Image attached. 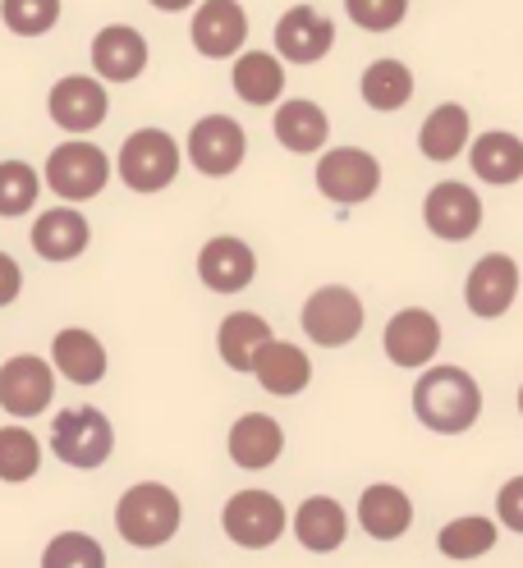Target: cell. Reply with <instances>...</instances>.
<instances>
[{
  "label": "cell",
  "instance_id": "obj_5",
  "mask_svg": "<svg viewBox=\"0 0 523 568\" xmlns=\"http://www.w3.org/2000/svg\"><path fill=\"white\" fill-rule=\"evenodd\" d=\"M115 174L133 193H161L174 184V174H180V142L165 129H138L124 138Z\"/></svg>",
  "mask_w": 523,
  "mask_h": 568
},
{
  "label": "cell",
  "instance_id": "obj_20",
  "mask_svg": "<svg viewBox=\"0 0 523 568\" xmlns=\"http://www.w3.org/2000/svg\"><path fill=\"white\" fill-rule=\"evenodd\" d=\"M225 449H230V458H234V468L262 473V468H271L275 458L285 454V432H281V422H275L271 413H243V417L230 426Z\"/></svg>",
  "mask_w": 523,
  "mask_h": 568
},
{
  "label": "cell",
  "instance_id": "obj_40",
  "mask_svg": "<svg viewBox=\"0 0 523 568\" xmlns=\"http://www.w3.org/2000/svg\"><path fill=\"white\" fill-rule=\"evenodd\" d=\"M519 413H523V385H519Z\"/></svg>",
  "mask_w": 523,
  "mask_h": 568
},
{
  "label": "cell",
  "instance_id": "obj_30",
  "mask_svg": "<svg viewBox=\"0 0 523 568\" xmlns=\"http://www.w3.org/2000/svg\"><path fill=\"white\" fill-rule=\"evenodd\" d=\"M363 101L372 105V111L391 115V111H404L409 97H413V74L404 60H372L363 69V83H359Z\"/></svg>",
  "mask_w": 523,
  "mask_h": 568
},
{
  "label": "cell",
  "instance_id": "obj_39",
  "mask_svg": "<svg viewBox=\"0 0 523 568\" xmlns=\"http://www.w3.org/2000/svg\"><path fill=\"white\" fill-rule=\"evenodd\" d=\"M152 6H157L161 14H180V10H189V6H198V0H152Z\"/></svg>",
  "mask_w": 523,
  "mask_h": 568
},
{
  "label": "cell",
  "instance_id": "obj_1",
  "mask_svg": "<svg viewBox=\"0 0 523 568\" xmlns=\"http://www.w3.org/2000/svg\"><path fill=\"white\" fill-rule=\"evenodd\" d=\"M413 413L436 436H464L482 417V389L464 367H428L413 385Z\"/></svg>",
  "mask_w": 523,
  "mask_h": 568
},
{
  "label": "cell",
  "instance_id": "obj_23",
  "mask_svg": "<svg viewBox=\"0 0 523 568\" xmlns=\"http://www.w3.org/2000/svg\"><path fill=\"white\" fill-rule=\"evenodd\" d=\"M51 363L64 381H74V385H97L101 376H107V344H101L92 331L83 326H64L56 331L51 339Z\"/></svg>",
  "mask_w": 523,
  "mask_h": 568
},
{
  "label": "cell",
  "instance_id": "obj_7",
  "mask_svg": "<svg viewBox=\"0 0 523 568\" xmlns=\"http://www.w3.org/2000/svg\"><path fill=\"white\" fill-rule=\"evenodd\" d=\"M299 322H303L312 344L344 348V344H354L359 331H363V298L354 290H344V284H322L318 294H308Z\"/></svg>",
  "mask_w": 523,
  "mask_h": 568
},
{
  "label": "cell",
  "instance_id": "obj_33",
  "mask_svg": "<svg viewBox=\"0 0 523 568\" xmlns=\"http://www.w3.org/2000/svg\"><path fill=\"white\" fill-rule=\"evenodd\" d=\"M42 174L32 170L28 161H0V216H28L38 206V193H42Z\"/></svg>",
  "mask_w": 523,
  "mask_h": 568
},
{
  "label": "cell",
  "instance_id": "obj_18",
  "mask_svg": "<svg viewBox=\"0 0 523 568\" xmlns=\"http://www.w3.org/2000/svg\"><path fill=\"white\" fill-rule=\"evenodd\" d=\"M88 243H92V225L74 202H60L32 221V253L47 262H74L88 253Z\"/></svg>",
  "mask_w": 523,
  "mask_h": 568
},
{
  "label": "cell",
  "instance_id": "obj_38",
  "mask_svg": "<svg viewBox=\"0 0 523 568\" xmlns=\"http://www.w3.org/2000/svg\"><path fill=\"white\" fill-rule=\"evenodd\" d=\"M23 294V271L10 253H0V307H10Z\"/></svg>",
  "mask_w": 523,
  "mask_h": 568
},
{
  "label": "cell",
  "instance_id": "obj_24",
  "mask_svg": "<svg viewBox=\"0 0 523 568\" xmlns=\"http://www.w3.org/2000/svg\"><path fill=\"white\" fill-rule=\"evenodd\" d=\"M359 523H363V531L372 541H400L413 527V500L400 486L376 481L359 495Z\"/></svg>",
  "mask_w": 523,
  "mask_h": 568
},
{
  "label": "cell",
  "instance_id": "obj_2",
  "mask_svg": "<svg viewBox=\"0 0 523 568\" xmlns=\"http://www.w3.org/2000/svg\"><path fill=\"white\" fill-rule=\"evenodd\" d=\"M180 523H184L180 495H174L170 486H161V481L129 486L120 495V505H115V531H120V541L133 546V550L165 546L174 531H180Z\"/></svg>",
  "mask_w": 523,
  "mask_h": 568
},
{
  "label": "cell",
  "instance_id": "obj_31",
  "mask_svg": "<svg viewBox=\"0 0 523 568\" xmlns=\"http://www.w3.org/2000/svg\"><path fill=\"white\" fill-rule=\"evenodd\" d=\"M436 550L445 559H482L486 550H496V523L492 518H482V514H469V518H455V523H445L441 527V537H436Z\"/></svg>",
  "mask_w": 523,
  "mask_h": 568
},
{
  "label": "cell",
  "instance_id": "obj_19",
  "mask_svg": "<svg viewBox=\"0 0 523 568\" xmlns=\"http://www.w3.org/2000/svg\"><path fill=\"white\" fill-rule=\"evenodd\" d=\"M148 38L129 23H107L92 38V69L107 83H133L148 69Z\"/></svg>",
  "mask_w": 523,
  "mask_h": 568
},
{
  "label": "cell",
  "instance_id": "obj_6",
  "mask_svg": "<svg viewBox=\"0 0 523 568\" xmlns=\"http://www.w3.org/2000/svg\"><path fill=\"white\" fill-rule=\"evenodd\" d=\"M285 505L275 500L271 490H234L225 509H221V527H225V537L239 546V550H266L285 537Z\"/></svg>",
  "mask_w": 523,
  "mask_h": 568
},
{
  "label": "cell",
  "instance_id": "obj_35",
  "mask_svg": "<svg viewBox=\"0 0 523 568\" xmlns=\"http://www.w3.org/2000/svg\"><path fill=\"white\" fill-rule=\"evenodd\" d=\"M101 564H107V550L88 531H60L42 550V568H101Z\"/></svg>",
  "mask_w": 523,
  "mask_h": 568
},
{
  "label": "cell",
  "instance_id": "obj_25",
  "mask_svg": "<svg viewBox=\"0 0 523 568\" xmlns=\"http://www.w3.org/2000/svg\"><path fill=\"white\" fill-rule=\"evenodd\" d=\"M234 97L243 105H275L285 92V60L271 51H239L234 69H230Z\"/></svg>",
  "mask_w": 523,
  "mask_h": 568
},
{
  "label": "cell",
  "instance_id": "obj_9",
  "mask_svg": "<svg viewBox=\"0 0 523 568\" xmlns=\"http://www.w3.org/2000/svg\"><path fill=\"white\" fill-rule=\"evenodd\" d=\"M56 399V363L38 358V353H14V358L0 367V408L10 417L28 422L47 413Z\"/></svg>",
  "mask_w": 523,
  "mask_h": 568
},
{
  "label": "cell",
  "instance_id": "obj_14",
  "mask_svg": "<svg viewBox=\"0 0 523 568\" xmlns=\"http://www.w3.org/2000/svg\"><path fill=\"white\" fill-rule=\"evenodd\" d=\"M514 298H519V266L505 253H486L464 280V303L473 316H482V322L505 316L514 307Z\"/></svg>",
  "mask_w": 523,
  "mask_h": 568
},
{
  "label": "cell",
  "instance_id": "obj_29",
  "mask_svg": "<svg viewBox=\"0 0 523 568\" xmlns=\"http://www.w3.org/2000/svg\"><path fill=\"white\" fill-rule=\"evenodd\" d=\"M266 339H271V326L258 312H230L217 331V348H221L225 367H234V372H253V358Z\"/></svg>",
  "mask_w": 523,
  "mask_h": 568
},
{
  "label": "cell",
  "instance_id": "obj_15",
  "mask_svg": "<svg viewBox=\"0 0 523 568\" xmlns=\"http://www.w3.org/2000/svg\"><path fill=\"white\" fill-rule=\"evenodd\" d=\"M253 275H258V257H253V247L243 243V239L217 234V239L202 243V253H198V280L212 294H239V290H249Z\"/></svg>",
  "mask_w": 523,
  "mask_h": 568
},
{
  "label": "cell",
  "instance_id": "obj_36",
  "mask_svg": "<svg viewBox=\"0 0 523 568\" xmlns=\"http://www.w3.org/2000/svg\"><path fill=\"white\" fill-rule=\"evenodd\" d=\"M344 10L363 32H391L404 23L409 0H344Z\"/></svg>",
  "mask_w": 523,
  "mask_h": 568
},
{
  "label": "cell",
  "instance_id": "obj_27",
  "mask_svg": "<svg viewBox=\"0 0 523 568\" xmlns=\"http://www.w3.org/2000/svg\"><path fill=\"white\" fill-rule=\"evenodd\" d=\"M469 161H473V174L486 184H501V189L519 184L523 180V138H514L505 129H492L469 148Z\"/></svg>",
  "mask_w": 523,
  "mask_h": 568
},
{
  "label": "cell",
  "instance_id": "obj_4",
  "mask_svg": "<svg viewBox=\"0 0 523 568\" xmlns=\"http://www.w3.org/2000/svg\"><path fill=\"white\" fill-rule=\"evenodd\" d=\"M47 189L60 197V202H92L101 189L111 184V161L107 152L97 148L88 138H69L64 148H56L47 156V170H42Z\"/></svg>",
  "mask_w": 523,
  "mask_h": 568
},
{
  "label": "cell",
  "instance_id": "obj_34",
  "mask_svg": "<svg viewBox=\"0 0 523 568\" xmlns=\"http://www.w3.org/2000/svg\"><path fill=\"white\" fill-rule=\"evenodd\" d=\"M0 19L14 38H47L60 23V0H0Z\"/></svg>",
  "mask_w": 523,
  "mask_h": 568
},
{
  "label": "cell",
  "instance_id": "obj_12",
  "mask_svg": "<svg viewBox=\"0 0 523 568\" xmlns=\"http://www.w3.org/2000/svg\"><path fill=\"white\" fill-rule=\"evenodd\" d=\"M189 38L198 47V55L207 60H230L249 42V14H243L239 0H202L193 10Z\"/></svg>",
  "mask_w": 523,
  "mask_h": 568
},
{
  "label": "cell",
  "instance_id": "obj_17",
  "mask_svg": "<svg viewBox=\"0 0 523 568\" xmlns=\"http://www.w3.org/2000/svg\"><path fill=\"white\" fill-rule=\"evenodd\" d=\"M441 353V322L428 312V307H404L391 316V326H386V358L395 367H428L432 358Z\"/></svg>",
  "mask_w": 523,
  "mask_h": 568
},
{
  "label": "cell",
  "instance_id": "obj_13",
  "mask_svg": "<svg viewBox=\"0 0 523 568\" xmlns=\"http://www.w3.org/2000/svg\"><path fill=\"white\" fill-rule=\"evenodd\" d=\"M423 221H428V230L436 239L464 243V239H473L482 230V197L460 180H445L423 197Z\"/></svg>",
  "mask_w": 523,
  "mask_h": 568
},
{
  "label": "cell",
  "instance_id": "obj_3",
  "mask_svg": "<svg viewBox=\"0 0 523 568\" xmlns=\"http://www.w3.org/2000/svg\"><path fill=\"white\" fill-rule=\"evenodd\" d=\"M51 449L69 468H101L115 454V426L101 408H64L51 422Z\"/></svg>",
  "mask_w": 523,
  "mask_h": 568
},
{
  "label": "cell",
  "instance_id": "obj_26",
  "mask_svg": "<svg viewBox=\"0 0 523 568\" xmlns=\"http://www.w3.org/2000/svg\"><path fill=\"white\" fill-rule=\"evenodd\" d=\"M294 537L312 555H331L349 537V514L340 509V500H331V495H308L294 514Z\"/></svg>",
  "mask_w": 523,
  "mask_h": 568
},
{
  "label": "cell",
  "instance_id": "obj_8",
  "mask_svg": "<svg viewBox=\"0 0 523 568\" xmlns=\"http://www.w3.org/2000/svg\"><path fill=\"white\" fill-rule=\"evenodd\" d=\"M184 152H189V165L198 174L225 180V174H234L243 165V156H249V133H243V124L234 115H202L189 129Z\"/></svg>",
  "mask_w": 523,
  "mask_h": 568
},
{
  "label": "cell",
  "instance_id": "obj_28",
  "mask_svg": "<svg viewBox=\"0 0 523 568\" xmlns=\"http://www.w3.org/2000/svg\"><path fill=\"white\" fill-rule=\"evenodd\" d=\"M469 133H473L469 111L460 101H445L423 120V129H418V152L428 161H455L469 148Z\"/></svg>",
  "mask_w": 523,
  "mask_h": 568
},
{
  "label": "cell",
  "instance_id": "obj_22",
  "mask_svg": "<svg viewBox=\"0 0 523 568\" xmlns=\"http://www.w3.org/2000/svg\"><path fill=\"white\" fill-rule=\"evenodd\" d=\"M275 129V142H281L285 152H299V156H312V152H322L326 148V138H331V120L318 101H308V97H290L281 101V111H275L271 120Z\"/></svg>",
  "mask_w": 523,
  "mask_h": 568
},
{
  "label": "cell",
  "instance_id": "obj_11",
  "mask_svg": "<svg viewBox=\"0 0 523 568\" xmlns=\"http://www.w3.org/2000/svg\"><path fill=\"white\" fill-rule=\"evenodd\" d=\"M47 111L64 133H92L107 124L111 115V97H107V79H88V74H69L47 92Z\"/></svg>",
  "mask_w": 523,
  "mask_h": 568
},
{
  "label": "cell",
  "instance_id": "obj_37",
  "mask_svg": "<svg viewBox=\"0 0 523 568\" xmlns=\"http://www.w3.org/2000/svg\"><path fill=\"white\" fill-rule=\"evenodd\" d=\"M496 514L510 531H523V477H510L496 495Z\"/></svg>",
  "mask_w": 523,
  "mask_h": 568
},
{
  "label": "cell",
  "instance_id": "obj_10",
  "mask_svg": "<svg viewBox=\"0 0 523 568\" xmlns=\"http://www.w3.org/2000/svg\"><path fill=\"white\" fill-rule=\"evenodd\" d=\"M318 189L340 206H359L381 189V161L363 148H331L318 161Z\"/></svg>",
  "mask_w": 523,
  "mask_h": 568
},
{
  "label": "cell",
  "instance_id": "obj_32",
  "mask_svg": "<svg viewBox=\"0 0 523 568\" xmlns=\"http://www.w3.org/2000/svg\"><path fill=\"white\" fill-rule=\"evenodd\" d=\"M42 468V440L28 432V426H0V481H32Z\"/></svg>",
  "mask_w": 523,
  "mask_h": 568
},
{
  "label": "cell",
  "instance_id": "obj_21",
  "mask_svg": "<svg viewBox=\"0 0 523 568\" xmlns=\"http://www.w3.org/2000/svg\"><path fill=\"white\" fill-rule=\"evenodd\" d=\"M253 376H258V385L266 389V395L294 399V395H303L308 381H312V363H308V353H303L299 344L271 335V339L258 348V358H253Z\"/></svg>",
  "mask_w": 523,
  "mask_h": 568
},
{
  "label": "cell",
  "instance_id": "obj_16",
  "mask_svg": "<svg viewBox=\"0 0 523 568\" xmlns=\"http://www.w3.org/2000/svg\"><path fill=\"white\" fill-rule=\"evenodd\" d=\"M331 47H335V23L312 6H294L275 23V55L290 64H318Z\"/></svg>",
  "mask_w": 523,
  "mask_h": 568
}]
</instances>
